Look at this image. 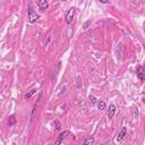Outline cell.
Listing matches in <instances>:
<instances>
[{"label": "cell", "mask_w": 145, "mask_h": 145, "mask_svg": "<svg viewBox=\"0 0 145 145\" xmlns=\"http://www.w3.org/2000/svg\"><path fill=\"white\" fill-rule=\"evenodd\" d=\"M106 106H107L106 101H103V100H100V101H99V103H98V108H99L100 110L106 109Z\"/></svg>", "instance_id": "9c48e42d"}, {"label": "cell", "mask_w": 145, "mask_h": 145, "mask_svg": "<svg viewBox=\"0 0 145 145\" xmlns=\"http://www.w3.org/2000/svg\"><path fill=\"white\" fill-rule=\"evenodd\" d=\"M90 100L92 101V103H94V102L96 101V99H95V96H93V95H90Z\"/></svg>", "instance_id": "4fadbf2b"}, {"label": "cell", "mask_w": 145, "mask_h": 145, "mask_svg": "<svg viewBox=\"0 0 145 145\" xmlns=\"http://www.w3.org/2000/svg\"><path fill=\"white\" fill-rule=\"evenodd\" d=\"M64 1H67V0H64Z\"/></svg>", "instance_id": "9a60e30c"}, {"label": "cell", "mask_w": 145, "mask_h": 145, "mask_svg": "<svg viewBox=\"0 0 145 145\" xmlns=\"http://www.w3.org/2000/svg\"><path fill=\"white\" fill-rule=\"evenodd\" d=\"M75 10H76L75 7H72L67 11V14H66V23L67 24H72L73 23V18H74V16H75Z\"/></svg>", "instance_id": "7a4b0ae2"}, {"label": "cell", "mask_w": 145, "mask_h": 145, "mask_svg": "<svg viewBox=\"0 0 145 145\" xmlns=\"http://www.w3.org/2000/svg\"><path fill=\"white\" fill-rule=\"evenodd\" d=\"M53 126H55V128L57 130H60L61 129V124L59 120H55V123H53Z\"/></svg>", "instance_id": "8fae6325"}, {"label": "cell", "mask_w": 145, "mask_h": 145, "mask_svg": "<svg viewBox=\"0 0 145 145\" xmlns=\"http://www.w3.org/2000/svg\"><path fill=\"white\" fill-rule=\"evenodd\" d=\"M70 133L68 132V130H65V132H62V133H60V135H59V137H58V140L56 141V144H60V143H62V141L65 140V137L66 136H68Z\"/></svg>", "instance_id": "8992f818"}, {"label": "cell", "mask_w": 145, "mask_h": 145, "mask_svg": "<svg viewBox=\"0 0 145 145\" xmlns=\"http://www.w3.org/2000/svg\"><path fill=\"white\" fill-rule=\"evenodd\" d=\"M126 134H127V127H123V129H121L120 134H119V135L117 136V138H116V141H117L118 143H120V142L124 140V137H125V136H126Z\"/></svg>", "instance_id": "5b68a950"}, {"label": "cell", "mask_w": 145, "mask_h": 145, "mask_svg": "<svg viewBox=\"0 0 145 145\" xmlns=\"http://www.w3.org/2000/svg\"><path fill=\"white\" fill-rule=\"evenodd\" d=\"M38 7L40 10L44 11L49 8V4H48V0H39L38 1Z\"/></svg>", "instance_id": "277c9868"}, {"label": "cell", "mask_w": 145, "mask_h": 145, "mask_svg": "<svg viewBox=\"0 0 145 145\" xmlns=\"http://www.w3.org/2000/svg\"><path fill=\"white\" fill-rule=\"evenodd\" d=\"M101 4H109V0H99Z\"/></svg>", "instance_id": "5bb4252c"}, {"label": "cell", "mask_w": 145, "mask_h": 145, "mask_svg": "<svg viewBox=\"0 0 145 145\" xmlns=\"http://www.w3.org/2000/svg\"><path fill=\"white\" fill-rule=\"evenodd\" d=\"M27 18H28V23H31V24L35 23L40 18V16L36 14V11L33 9L31 5L28 6V16H27Z\"/></svg>", "instance_id": "6da1fadb"}, {"label": "cell", "mask_w": 145, "mask_h": 145, "mask_svg": "<svg viewBox=\"0 0 145 145\" xmlns=\"http://www.w3.org/2000/svg\"><path fill=\"white\" fill-rule=\"evenodd\" d=\"M35 93H36V90H35V89H34V90H31L30 92L25 94V99H31L34 94H35Z\"/></svg>", "instance_id": "30bf717a"}, {"label": "cell", "mask_w": 145, "mask_h": 145, "mask_svg": "<svg viewBox=\"0 0 145 145\" xmlns=\"http://www.w3.org/2000/svg\"><path fill=\"white\" fill-rule=\"evenodd\" d=\"M136 74H137V77L138 79H140L141 82H143L145 79V69L143 66H138L137 67V72H136Z\"/></svg>", "instance_id": "3957f363"}, {"label": "cell", "mask_w": 145, "mask_h": 145, "mask_svg": "<svg viewBox=\"0 0 145 145\" xmlns=\"http://www.w3.org/2000/svg\"><path fill=\"white\" fill-rule=\"evenodd\" d=\"M116 113V106L115 104H110L109 106V111H108V118L109 119H112L113 116Z\"/></svg>", "instance_id": "52a82bcc"}, {"label": "cell", "mask_w": 145, "mask_h": 145, "mask_svg": "<svg viewBox=\"0 0 145 145\" xmlns=\"http://www.w3.org/2000/svg\"><path fill=\"white\" fill-rule=\"evenodd\" d=\"M16 123V118H15V116H11L10 119H9V125H14Z\"/></svg>", "instance_id": "7c38bea8"}, {"label": "cell", "mask_w": 145, "mask_h": 145, "mask_svg": "<svg viewBox=\"0 0 145 145\" xmlns=\"http://www.w3.org/2000/svg\"><path fill=\"white\" fill-rule=\"evenodd\" d=\"M93 143H94V137H93V136H89V137L84 141V145H92Z\"/></svg>", "instance_id": "ba28073f"}]
</instances>
